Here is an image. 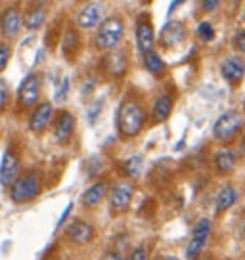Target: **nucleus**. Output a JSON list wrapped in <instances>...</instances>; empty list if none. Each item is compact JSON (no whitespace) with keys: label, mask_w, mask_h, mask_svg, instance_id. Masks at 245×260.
I'll return each mask as SVG.
<instances>
[{"label":"nucleus","mask_w":245,"mask_h":260,"mask_svg":"<svg viewBox=\"0 0 245 260\" xmlns=\"http://www.w3.org/2000/svg\"><path fill=\"white\" fill-rule=\"evenodd\" d=\"M236 162H237V157L236 153L232 151V149H221L217 157H215V165H217V169L224 174H228L236 169Z\"/></svg>","instance_id":"obj_22"},{"label":"nucleus","mask_w":245,"mask_h":260,"mask_svg":"<svg viewBox=\"0 0 245 260\" xmlns=\"http://www.w3.org/2000/svg\"><path fill=\"white\" fill-rule=\"evenodd\" d=\"M75 132V117L69 111H62L54 121V138L59 144H67Z\"/></svg>","instance_id":"obj_15"},{"label":"nucleus","mask_w":245,"mask_h":260,"mask_svg":"<svg viewBox=\"0 0 245 260\" xmlns=\"http://www.w3.org/2000/svg\"><path fill=\"white\" fill-rule=\"evenodd\" d=\"M104 65H106V71L111 77H122V75L127 73V67H129V56L122 50L111 48L107 57L104 59Z\"/></svg>","instance_id":"obj_17"},{"label":"nucleus","mask_w":245,"mask_h":260,"mask_svg":"<svg viewBox=\"0 0 245 260\" xmlns=\"http://www.w3.org/2000/svg\"><path fill=\"white\" fill-rule=\"evenodd\" d=\"M62 50H64V56L66 57H73L79 50V35L73 27H69L62 39Z\"/></svg>","instance_id":"obj_24"},{"label":"nucleus","mask_w":245,"mask_h":260,"mask_svg":"<svg viewBox=\"0 0 245 260\" xmlns=\"http://www.w3.org/2000/svg\"><path fill=\"white\" fill-rule=\"evenodd\" d=\"M237 199V191L234 186H224L217 193V199H215V205H217V214H222L224 211H228L232 205L236 203Z\"/></svg>","instance_id":"obj_19"},{"label":"nucleus","mask_w":245,"mask_h":260,"mask_svg":"<svg viewBox=\"0 0 245 260\" xmlns=\"http://www.w3.org/2000/svg\"><path fill=\"white\" fill-rule=\"evenodd\" d=\"M132 201V186L129 182H119L115 184L111 193H109V209L113 214H122L129 211Z\"/></svg>","instance_id":"obj_8"},{"label":"nucleus","mask_w":245,"mask_h":260,"mask_svg":"<svg viewBox=\"0 0 245 260\" xmlns=\"http://www.w3.org/2000/svg\"><path fill=\"white\" fill-rule=\"evenodd\" d=\"M182 2H184V0H174V2H172V6H171V8H169V12H167V16H171L172 12H174V10L178 8V6H180V4H182Z\"/></svg>","instance_id":"obj_36"},{"label":"nucleus","mask_w":245,"mask_h":260,"mask_svg":"<svg viewBox=\"0 0 245 260\" xmlns=\"http://www.w3.org/2000/svg\"><path fill=\"white\" fill-rule=\"evenodd\" d=\"M67 239L75 245H86L94 237V228L84 220H73L66 230Z\"/></svg>","instance_id":"obj_12"},{"label":"nucleus","mask_w":245,"mask_h":260,"mask_svg":"<svg viewBox=\"0 0 245 260\" xmlns=\"http://www.w3.org/2000/svg\"><path fill=\"white\" fill-rule=\"evenodd\" d=\"M184 39H186V27L180 21H169L159 35V41L165 48H174V46L182 44Z\"/></svg>","instance_id":"obj_13"},{"label":"nucleus","mask_w":245,"mask_h":260,"mask_svg":"<svg viewBox=\"0 0 245 260\" xmlns=\"http://www.w3.org/2000/svg\"><path fill=\"white\" fill-rule=\"evenodd\" d=\"M127 260H147V252L144 247H134L131 254L127 256Z\"/></svg>","instance_id":"obj_31"},{"label":"nucleus","mask_w":245,"mask_h":260,"mask_svg":"<svg viewBox=\"0 0 245 260\" xmlns=\"http://www.w3.org/2000/svg\"><path fill=\"white\" fill-rule=\"evenodd\" d=\"M106 193H107L106 182H96V184H92V186L82 193L81 203L84 205L86 209H92V207H96V205L102 203V199L106 197Z\"/></svg>","instance_id":"obj_18"},{"label":"nucleus","mask_w":245,"mask_h":260,"mask_svg":"<svg viewBox=\"0 0 245 260\" xmlns=\"http://www.w3.org/2000/svg\"><path fill=\"white\" fill-rule=\"evenodd\" d=\"M197 37L205 42H211L212 39H215V29H212V25L207 23V21L197 25Z\"/></svg>","instance_id":"obj_26"},{"label":"nucleus","mask_w":245,"mask_h":260,"mask_svg":"<svg viewBox=\"0 0 245 260\" xmlns=\"http://www.w3.org/2000/svg\"><path fill=\"white\" fill-rule=\"evenodd\" d=\"M172 111V100L169 96H159L154 104V109H151V119L156 122H165L169 119V115Z\"/></svg>","instance_id":"obj_21"},{"label":"nucleus","mask_w":245,"mask_h":260,"mask_svg":"<svg viewBox=\"0 0 245 260\" xmlns=\"http://www.w3.org/2000/svg\"><path fill=\"white\" fill-rule=\"evenodd\" d=\"M102 106H104V100H96V102L92 104V107L88 109V122L90 124H92V122H96L98 115L102 113Z\"/></svg>","instance_id":"obj_29"},{"label":"nucleus","mask_w":245,"mask_h":260,"mask_svg":"<svg viewBox=\"0 0 245 260\" xmlns=\"http://www.w3.org/2000/svg\"><path fill=\"white\" fill-rule=\"evenodd\" d=\"M243 126V117L237 111H226L222 113L215 124H212V136L219 142H230L236 138V134Z\"/></svg>","instance_id":"obj_5"},{"label":"nucleus","mask_w":245,"mask_h":260,"mask_svg":"<svg viewBox=\"0 0 245 260\" xmlns=\"http://www.w3.org/2000/svg\"><path fill=\"white\" fill-rule=\"evenodd\" d=\"M8 104H10V86L4 79H0V113L8 107Z\"/></svg>","instance_id":"obj_27"},{"label":"nucleus","mask_w":245,"mask_h":260,"mask_svg":"<svg viewBox=\"0 0 245 260\" xmlns=\"http://www.w3.org/2000/svg\"><path fill=\"white\" fill-rule=\"evenodd\" d=\"M221 73L228 84H239L245 77V63L239 57H228L222 61Z\"/></svg>","instance_id":"obj_16"},{"label":"nucleus","mask_w":245,"mask_h":260,"mask_svg":"<svg viewBox=\"0 0 245 260\" xmlns=\"http://www.w3.org/2000/svg\"><path fill=\"white\" fill-rule=\"evenodd\" d=\"M102 19H104V6H102L100 2H88V4L79 12L77 23H79V27H82V29H92V27H96V25L102 23Z\"/></svg>","instance_id":"obj_14"},{"label":"nucleus","mask_w":245,"mask_h":260,"mask_svg":"<svg viewBox=\"0 0 245 260\" xmlns=\"http://www.w3.org/2000/svg\"><path fill=\"white\" fill-rule=\"evenodd\" d=\"M10 56H12V50L6 42H0V71L6 69V65L10 61Z\"/></svg>","instance_id":"obj_28"},{"label":"nucleus","mask_w":245,"mask_h":260,"mask_svg":"<svg viewBox=\"0 0 245 260\" xmlns=\"http://www.w3.org/2000/svg\"><path fill=\"white\" fill-rule=\"evenodd\" d=\"M54 117V107L50 102H42L33 107V111L29 115V130L35 134H42L50 126Z\"/></svg>","instance_id":"obj_9"},{"label":"nucleus","mask_w":245,"mask_h":260,"mask_svg":"<svg viewBox=\"0 0 245 260\" xmlns=\"http://www.w3.org/2000/svg\"><path fill=\"white\" fill-rule=\"evenodd\" d=\"M10 201L16 205H27L35 201L42 191V178L37 169H29L19 172L12 184H10Z\"/></svg>","instance_id":"obj_1"},{"label":"nucleus","mask_w":245,"mask_h":260,"mask_svg":"<svg viewBox=\"0 0 245 260\" xmlns=\"http://www.w3.org/2000/svg\"><path fill=\"white\" fill-rule=\"evenodd\" d=\"M71 207H73V205L69 203L66 207V211H64V214H62V218L57 220V226H62V224H64V222H66V218H67V214H69V212H71Z\"/></svg>","instance_id":"obj_35"},{"label":"nucleus","mask_w":245,"mask_h":260,"mask_svg":"<svg viewBox=\"0 0 245 260\" xmlns=\"http://www.w3.org/2000/svg\"><path fill=\"white\" fill-rule=\"evenodd\" d=\"M163 260H178V258H176V256H165Z\"/></svg>","instance_id":"obj_38"},{"label":"nucleus","mask_w":245,"mask_h":260,"mask_svg":"<svg viewBox=\"0 0 245 260\" xmlns=\"http://www.w3.org/2000/svg\"><path fill=\"white\" fill-rule=\"evenodd\" d=\"M21 21H23V16H21V10L19 6H8L0 14V32L2 37L6 39H16L19 29H21Z\"/></svg>","instance_id":"obj_10"},{"label":"nucleus","mask_w":245,"mask_h":260,"mask_svg":"<svg viewBox=\"0 0 245 260\" xmlns=\"http://www.w3.org/2000/svg\"><path fill=\"white\" fill-rule=\"evenodd\" d=\"M42 81L39 73H29L17 88V106L21 109H33L41 100Z\"/></svg>","instance_id":"obj_4"},{"label":"nucleus","mask_w":245,"mask_h":260,"mask_svg":"<svg viewBox=\"0 0 245 260\" xmlns=\"http://www.w3.org/2000/svg\"><path fill=\"white\" fill-rule=\"evenodd\" d=\"M234 46H236V50H239V52H243L245 54V31H239L236 35V39H234Z\"/></svg>","instance_id":"obj_33"},{"label":"nucleus","mask_w":245,"mask_h":260,"mask_svg":"<svg viewBox=\"0 0 245 260\" xmlns=\"http://www.w3.org/2000/svg\"><path fill=\"white\" fill-rule=\"evenodd\" d=\"M67 92H69V79H64L62 81V84H59V88H57V92H56V102H64L67 98Z\"/></svg>","instance_id":"obj_30"},{"label":"nucleus","mask_w":245,"mask_h":260,"mask_svg":"<svg viewBox=\"0 0 245 260\" xmlns=\"http://www.w3.org/2000/svg\"><path fill=\"white\" fill-rule=\"evenodd\" d=\"M125 172L131 176V178H138L142 174V159L140 157H131L129 161H125Z\"/></svg>","instance_id":"obj_25"},{"label":"nucleus","mask_w":245,"mask_h":260,"mask_svg":"<svg viewBox=\"0 0 245 260\" xmlns=\"http://www.w3.org/2000/svg\"><path fill=\"white\" fill-rule=\"evenodd\" d=\"M146 124V111L136 100H125L117 111V128L122 138L138 136Z\"/></svg>","instance_id":"obj_2"},{"label":"nucleus","mask_w":245,"mask_h":260,"mask_svg":"<svg viewBox=\"0 0 245 260\" xmlns=\"http://www.w3.org/2000/svg\"><path fill=\"white\" fill-rule=\"evenodd\" d=\"M102 260H125L121 256V252H117V251H107L104 256H102Z\"/></svg>","instance_id":"obj_34"},{"label":"nucleus","mask_w":245,"mask_h":260,"mask_svg":"<svg viewBox=\"0 0 245 260\" xmlns=\"http://www.w3.org/2000/svg\"><path fill=\"white\" fill-rule=\"evenodd\" d=\"M134 39H136V46H138L140 54H146L147 50L154 48L156 31H154V25L149 23V19L146 16L138 17L136 27H134Z\"/></svg>","instance_id":"obj_11"},{"label":"nucleus","mask_w":245,"mask_h":260,"mask_svg":"<svg viewBox=\"0 0 245 260\" xmlns=\"http://www.w3.org/2000/svg\"><path fill=\"white\" fill-rule=\"evenodd\" d=\"M144 56V65H146V69L149 73L154 75V77H159V75L165 73V61L161 59V56L154 52V48L147 50L146 54H142Z\"/></svg>","instance_id":"obj_23"},{"label":"nucleus","mask_w":245,"mask_h":260,"mask_svg":"<svg viewBox=\"0 0 245 260\" xmlns=\"http://www.w3.org/2000/svg\"><path fill=\"white\" fill-rule=\"evenodd\" d=\"M44 19H46V10H44V6L35 4L31 10H27V14L23 17V23L29 31H37V29H41L42 25H44Z\"/></svg>","instance_id":"obj_20"},{"label":"nucleus","mask_w":245,"mask_h":260,"mask_svg":"<svg viewBox=\"0 0 245 260\" xmlns=\"http://www.w3.org/2000/svg\"><path fill=\"white\" fill-rule=\"evenodd\" d=\"M122 35H125V25L119 17H107L102 19L100 29L96 32V46L100 50H111L115 48L119 42L122 41Z\"/></svg>","instance_id":"obj_3"},{"label":"nucleus","mask_w":245,"mask_h":260,"mask_svg":"<svg viewBox=\"0 0 245 260\" xmlns=\"http://www.w3.org/2000/svg\"><path fill=\"white\" fill-rule=\"evenodd\" d=\"M241 19H243V21H245V10H243V12H241Z\"/></svg>","instance_id":"obj_39"},{"label":"nucleus","mask_w":245,"mask_h":260,"mask_svg":"<svg viewBox=\"0 0 245 260\" xmlns=\"http://www.w3.org/2000/svg\"><path fill=\"white\" fill-rule=\"evenodd\" d=\"M46 2H48V0H37V4H39V6H44Z\"/></svg>","instance_id":"obj_37"},{"label":"nucleus","mask_w":245,"mask_h":260,"mask_svg":"<svg viewBox=\"0 0 245 260\" xmlns=\"http://www.w3.org/2000/svg\"><path fill=\"white\" fill-rule=\"evenodd\" d=\"M21 172V159L14 147H8L0 161V186L8 187Z\"/></svg>","instance_id":"obj_6"},{"label":"nucleus","mask_w":245,"mask_h":260,"mask_svg":"<svg viewBox=\"0 0 245 260\" xmlns=\"http://www.w3.org/2000/svg\"><path fill=\"white\" fill-rule=\"evenodd\" d=\"M222 0H201V10H203L205 14H211L215 10L221 6Z\"/></svg>","instance_id":"obj_32"},{"label":"nucleus","mask_w":245,"mask_h":260,"mask_svg":"<svg viewBox=\"0 0 245 260\" xmlns=\"http://www.w3.org/2000/svg\"><path fill=\"white\" fill-rule=\"evenodd\" d=\"M209 236H211V222L207 218H201L196 224L194 232H192V237H190L188 247H186V258L196 260L199 256V252L203 251Z\"/></svg>","instance_id":"obj_7"}]
</instances>
